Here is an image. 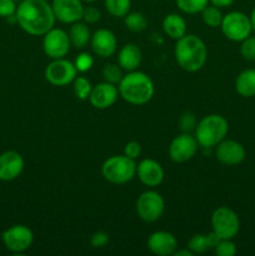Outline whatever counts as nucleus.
Here are the masks:
<instances>
[{
    "label": "nucleus",
    "instance_id": "1",
    "mask_svg": "<svg viewBox=\"0 0 255 256\" xmlns=\"http://www.w3.org/2000/svg\"><path fill=\"white\" fill-rule=\"evenodd\" d=\"M16 22L25 32L35 36L44 35L52 29L56 22L49 2L22 0L16 8Z\"/></svg>",
    "mask_w": 255,
    "mask_h": 256
},
{
    "label": "nucleus",
    "instance_id": "2",
    "mask_svg": "<svg viewBox=\"0 0 255 256\" xmlns=\"http://www.w3.org/2000/svg\"><path fill=\"white\" fill-rule=\"evenodd\" d=\"M175 60L188 72H199L208 59V48L202 39L194 34H185L176 40L174 49Z\"/></svg>",
    "mask_w": 255,
    "mask_h": 256
},
{
    "label": "nucleus",
    "instance_id": "3",
    "mask_svg": "<svg viewBox=\"0 0 255 256\" xmlns=\"http://www.w3.org/2000/svg\"><path fill=\"white\" fill-rule=\"evenodd\" d=\"M119 95L132 105H144L152 99L155 92L152 78L142 72H128L119 82Z\"/></svg>",
    "mask_w": 255,
    "mask_h": 256
},
{
    "label": "nucleus",
    "instance_id": "4",
    "mask_svg": "<svg viewBox=\"0 0 255 256\" xmlns=\"http://www.w3.org/2000/svg\"><path fill=\"white\" fill-rule=\"evenodd\" d=\"M229 132V122L222 115L204 116L195 126V138L202 149H212L225 139Z\"/></svg>",
    "mask_w": 255,
    "mask_h": 256
},
{
    "label": "nucleus",
    "instance_id": "5",
    "mask_svg": "<svg viewBox=\"0 0 255 256\" xmlns=\"http://www.w3.org/2000/svg\"><path fill=\"white\" fill-rule=\"evenodd\" d=\"M102 174L112 184H126L136 176V162L125 154L112 155L102 164Z\"/></svg>",
    "mask_w": 255,
    "mask_h": 256
},
{
    "label": "nucleus",
    "instance_id": "6",
    "mask_svg": "<svg viewBox=\"0 0 255 256\" xmlns=\"http://www.w3.org/2000/svg\"><path fill=\"white\" fill-rule=\"evenodd\" d=\"M220 28L224 36L235 42H242L252 32L250 16L242 12H230L224 15Z\"/></svg>",
    "mask_w": 255,
    "mask_h": 256
},
{
    "label": "nucleus",
    "instance_id": "7",
    "mask_svg": "<svg viewBox=\"0 0 255 256\" xmlns=\"http://www.w3.org/2000/svg\"><path fill=\"white\" fill-rule=\"evenodd\" d=\"M212 226L220 239H234L240 230L239 216L230 208L219 206L212 215Z\"/></svg>",
    "mask_w": 255,
    "mask_h": 256
},
{
    "label": "nucleus",
    "instance_id": "8",
    "mask_svg": "<svg viewBox=\"0 0 255 256\" xmlns=\"http://www.w3.org/2000/svg\"><path fill=\"white\" fill-rule=\"evenodd\" d=\"M165 210L164 198L154 190H146L136 200L138 216L145 222H154L162 218Z\"/></svg>",
    "mask_w": 255,
    "mask_h": 256
},
{
    "label": "nucleus",
    "instance_id": "9",
    "mask_svg": "<svg viewBox=\"0 0 255 256\" xmlns=\"http://www.w3.org/2000/svg\"><path fill=\"white\" fill-rule=\"evenodd\" d=\"M2 240L9 252L20 254L32 246L34 242V234L26 225H12L2 234Z\"/></svg>",
    "mask_w": 255,
    "mask_h": 256
},
{
    "label": "nucleus",
    "instance_id": "10",
    "mask_svg": "<svg viewBox=\"0 0 255 256\" xmlns=\"http://www.w3.org/2000/svg\"><path fill=\"white\" fill-rule=\"evenodd\" d=\"M78 70L74 62H69L65 58L52 59L50 64L45 68V79L55 86H65L75 80Z\"/></svg>",
    "mask_w": 255,
    "mask_h": 256
},
{
    "label": "nucleus",
    "instance_id": "11",
    "mask_svg": "<svg viewBox=\"0 0 255 256\" xmlns=\"http://www.w3.org/2000/svg\"><path fill=\"white\" fill-rule=\"evenodd\" d=\"M42 50L50 59H60L66 56L72 42L69 34L62 29L52 28L46 34L42 35Z\"/></svg>",
    "mask_w": 255,
    "mask_h": 256
},
{
    "label": "nucleus",
    "instance_id": "12",
    "mask_svg": "<svg viewBox=\"0 0 255 256\" xmlns=\"http://www.w3.org/2000/svg\"><path fill=\"white\" fill-rule=\"evenodd\" d=\"M199 142L190 132H182L172 140L169 146V156L174 162H185L192 159L198 152Z\"/></svg>",
    "mask_w": 255,
    "mask_h": 256
},
{
    "label": "nucleus",
    "instance_id": "13",
    "mask_svg": "<svg viewBox=\"0 0 255 256\" xmlns=\"http://www.w3.org/2000/svg\"><path fill=\"white\" fill-rule=\"evenodd\" d=\"M55 18L64 24H74L82 19V0H52Z\"/></svg>",
    "mask_w": 255,
    "mask_h": 256
},
{
    "label": "nucleus",
    "instance_id": "14",
    "mask_svg": "<svg viewBox=\"0 0 255 256\" xmlns=\"http://www.w3.org/2000/svg\"><path fill=\"white\" fill-rule=\"evenodd\" d=\"M215 156L222 164L234 166L242 164L246 156V152L242 144L236 140H222L216 145Z\"/></svg>",
    "mask_w": 255,
    "mask_h": 256
},
{
    "label": "nucleus",
    "instance_id": "15",
    "mask_svg": "<svg viewBox=\"0 0 255 256\" xmlns=\"http://www.w3.org/2000/svg\"><path fill=\"white\" fill-rule=\"evenodd\" d=\"M24 170V159L14 150H8L0 154V180L12 182Z\"/></svg>",
    "mask_w": 255,
    "mask_h": 256
},
{
    "label": "nucleus",
    "instance_id": "16",
    "mask_svg": "<svg viewBox=\"0 0 255 256\" xmlns=\"http://www.w3.org/2000/svg\"><path fill=\"white\" fill-rule=\"evenodd\" d=\"M118 95H119V89L116 88V85L102 82L92 86L89 102L95 109L104 110L115 104V102L118 100Z\"/></svg>",
    "mask_w": 255,
    "mask_h": 256
},
{
    "label": "nucleus",
    "instance_id": "17",
    "mask_svg": "<svg viewBox=\"0 0 255 256\" xmlns=\"http://www.w3.org/2000/svg\"><path fill=\"white\" fill-rule=\"evenodd\" d=\"M136 175L145 186L156 188L164 180V169L156 160L144 159L136 165Z\"/></svg>",
    "mask_w": 255,
    "mask_h": 256
},
{
    "label": "nucleus",
    "instance_id": "18",
    "mask_svg": "<svg viewBox=\"0 0 255 256\" xmlns=\"http://www.w3.org/2000/svg\"><path fill=\"white\" fill-rule=\"evenodd\" d=\"M148 249L158 256L174 255L178 250V240L169 232H155L148 239Z\"/></svg>",
    "mask_w": 255,
    "mask_h": 256
},
{
    "label": "nucleus",
    "instance_id": "19",
    "mask_svg": "<svg viewBox=\"0 0 255 256\" xmlns=\"http://www.w3.org/2000/svg\"><path fill=\"white\" fill-rule=\"evenodd\" d=\"M92 49L98 56H112L118 48V40L114 32L108 29H98L90 39Z\"/></svg>",
    "mask_w": 255,
    "mask_h": 256
},
{
    "label": "nucleus",
    "instance_id": "20",
    "mask_svg": "<svg viewBox=\"0 0 255 256\" xmlns=\"http://www.w3.org/2000/svg\"><path fill=\"white\" fill-rule=\"evenodd\" d=\"M118 62L125 72H134L142 62V50L136 44H125L118 55Z\"/></svg>",
    "mask_w": 255,
    "mask_h": 256
},
{
    "label": "nucleus",
    "instance_id": "21",
    "mask_svg": "<svg viewBox=\"0 0 255 256\" xmlns=\"http://www.w3.org/2000/svg\"><path fill=\"white\" fill-rule=\"evenodd\" d=\"M162 30L172 39H180L186 34V22L176 12L168 14L162 20Z\"/></svg>",
    "mask_w": 255,
    "mask_h": 256
},
{
    "label": "nucleus",
    "instance_id": "22",
    "mask_svg": "<svg viewBox=\"0 0 255 256\" xmlns=\"http://www.w3.org/2000/svg\"><path fill=\"white\" fill-rule=\"evenodd\" d=\"M235 90L242 98L255 96V69L242 70L235 80Z\"/></svg>",
    "mask_w": 255,
    "mask_h": 256
},
{
    "label": "nucleus",
    "instance_id": "23",
    "mask_svg": "<svg viewBox=\"0 0 255 256\" xmlns=\"http://www.w3.org/2000/svg\"><path fill=\"white\" fill-rule=\"evenodd\" d=\"M69 38L72 46H75L76 49H84L90 42L92 32L85 22H76L72 24V28L69 30Z\"/></svg>",
    "mask_w": 255,
    "mask_h": 256
},
{
    "label": "nucleus",
    "instance_id": "24",
    "mask_svg": "<svg viewBox=\"0 0 255 256\" xmlns=\"http://www.w3.org/2000/svg\"><path fill=\"white\" fill-rule=\"evenodd\" d=\"M108 12L115 18H124L130 12L132 0H104Z\"/></svg>",
    "mask_w": 255,
    "mask_h": 256
},
{
    "label": "nucleus",
    "instance_id": "25",
    "mask_svg": "<svg viewBox=\"0 0 255 256\" xmlns=\"http://www.w3.org/2000/svg\"><path fill=\"white\" fill-rule=\"evenodd\" d=\"M124 22L128 29H129L130 32H144L148 26L146 18H145V15L142 14V12H129V14L125 15Z\"/></svg>",
    "mask_w": 255,
    "mask_h": 256
},
{
    "label": "nucleus",
    "instance_id": "26",
    "mask_svg": "<svg viewBox=\"0 0 255 256\" xmlns=\"http://www.w3.org/2000/svg\"><path fill=\"white\" fill-rule=\"evenodd\" d=\"M224 15L220 12V8L214 5H206L202 12V19L205 25L210 28H218L222 25Z\"/></svg>",
    "mask_w": 255,
    "mask_h": 256
},
{
    "label": "nucleus",
    "instance_id": "27",
    "mask_svg": "<svg viewBox=\"0 0 255 256\" xmlns=\"http://www.w3.org/2000/svg\"><path fill=\"white\" fill-rule=\"evenodd\" d=\"M175 2L185 14H198L202 12L206 5H209V0H175Z\"/></svg>",
    "mask_w": 255,
    "mask_h": 256
},
{
    "label": "nucleus",
    "instance_id": "28",
    "mask_svg": "<svg viewBox=\"0 0 255 256\" xmlns=\"http://www.w3.org/2000/svg\"><path fill=\"white\" fill-rule=\"evenodd\" d=\"M74 94L79 100H88L92 94V82L84 76H76L74 82Z\"/></svg>",
    "mask_w": 255,
    "mask_h": 256
},
{
    "label": "nucleus",
    "instance_id": "29",
    "mask_svg": "<svg viewBox=\"0 0 255 256\" xmlns=\"http://www.w3.org/2000/svg\"><path fill=\"white\" fill-rule=\"evenodd\" d=\"M188 249L192 252V254H202V252L212 250L208 239V234H196L190 239L188 244Z\"/></svg>",
    "mask_w": 255,
    "mask_h": 256
},
{
    "label": "nucleus",
    "instance_id": "30",
    "mask_svg": "<svg viewBox=\"0 0 255 256\" xmlns=\"http://www.w3.org/2000/svg\"><path fill=\"white\" fill-rule=\"evenodd\" d=\"M102 76H104L105 82H110V84L119 85L124 74H122V69L120 68V65L108 64L102 69Z\"/></svg>",
    "mask_w": 255,
    "mask_h": 256
},
{
    "label": "nucleus",
    "instance_id": "31",
    "mask_svg": "<svg viewBox=\"0 0 255 256\" xmlns=\"http://www.w3.org/2000/svg\"><path fill=\"white\" fill-rule=\"evenodd\" d=\"M240 55L248 62H255V35H249L240 45Z\"/></svg>",
    "mask_w": 255,
    "mask_h": 256
},
{
    "label": "nucleus",
    "instance_id": "32",
    "mask_svg": "<svg viewBox=\"0 0 255 256\" xmlns=\"http://www.w3.org/2000/svg\"><path fill=\"white\" fill-rule=\"evenodd\" d=\"M218 256H234L236 254V245L232 239H222L214 249Z\"/></svg>",
    "mask_w": 255,
    "mask_h": 256
},
{
    "label": "nucleus",
    "instance_id": "33",
    "mask_svg": "<svg viewBox=\"0 0 255 256\" xmlns=\"http://www.w3.org/2000/svg\"><path fill=\"white\" fill-rule=\"evenodd\" d=\"M78 72H86L94 65V58L89 52H80L74 62Z\"/></svg>",
    "mask_w": 255,
    "mask_h": 256
},
{
    "label": "nucleus",
    "instance_id": "34",
    "mask_svg": "<svg viewBox=\"0 0 255 256\" xmlns=\"http://www.w3.org/2000/svg\"><path fill=\"white\" fill-rule=\"evenodd\" d=\"M179 125L182 132H190L192 130H195L196 119H195L194 114H192V112H184L182 115V118L179 119Z\"/></svg>",
    "mask_w": 255,
    "mask_h": 256
},
{
    "label": "nucleus",
    "instance_id": "35",
    "mask_svg": "<svg viewBox=\"0 0 255 256\" xmlns=\"http://www.w3.org/2000/svg\"><path fill=\"white\" fill-rule=\"evenodd\" d=\"M16 2L15 0H0V16L9 18L16 12Z\"/></svg>",
    "mask_w": 255,
    "mask_h": 256
},
{
    "label": "nucleus",
    "instance_id": "36",
    "mask_svg": "<svg viewBox=\"0 0 255 256\" xmlns=\"http://www.w3.org/2000/svg\"><path fill=\"white\" fill-rule=\"evenodd\" d=\"M102 18V14H100V10L98 8L94 6H88L84 8V12H82V20L88 24H95L98 22Z\"/></svg>",
    "mask_w": 255,
    "mask_h": 256
},
{
    "label": "nucleus",
    "instance_id": "37",
    "mask_svg": "<svg viewBox=\"0 0 255 256\" xmlns=\"http://www.w3.org/2000/svg\"><path fill=\"white\" fill-rule=\"evenodd\" d=\"M109 242V234L105 232H96L92 235V239H90V244L95 249H99V248H104L105 245Z\"/></svg>",
    "mask_w": 255,
    "mask_h": 256
},
{
    "label": "nucleus",
    "instance_id": "38",
    "mask_svg": "<svg viewBox=\"0 0 255 256\" xmlns=\"http://www.w3.org/2000/svg\"><path fill=\"white\" fill-rule=\"evenodd\" d=\"M124 154L130 159H138L142 154V145L138 142H129L124 146Z\"/></svg>",
    "mask_w": 255,
    "mask_h": 256
},
{
    "label": "nucleus",
    "instance_id": "39",
    "mask_svg": "<svg viewBox=\"0 0 255 256\" xmlns=\"http://www.w3.org/2000/svg\"><path fill=\"white\" fill-rule=\"evenodd\" d=\"M234 2L235 0H209V2H212V5L220 8V9H222V8L232 6V5L234 4Z\"/></svg>",
    "mask_w": 255,
    "mask_h": 256
},
{
    "label": "nucleus",
    "instance_id": "40",
    "mask_svg": "<svg viewBox=\"0 0 255 256\" xmlns=\"http://www.w3.org/2000/svg\"><path fill=\"white\" fill-rule=\"evenodd\" d=\"M175 256H192V252H190L189 249H184V250H176V252H174Z\"/></svg>",
    "mask_w": 255,
    "mask_h": 256
},
{
    "label": "nucleus",
    "instance_id": "41",
    "mask_svg": "<svg viewBox=\"0 0 255 256\" xmlns=\"http://www.w3.org/2000/svg\"><path fill=\"white\" fill-rule=\"evenodd\" d=\"M250 22H252V30L255 32V6L252 8V14H250Z\"/></svg>",
    "mask_w": 255,
    "mask_h": 256
},
{
    "label": "nucleus",
    "instance_id": "42",
    "mask_svg": "<svg viewBox=\"0 0 255 256\" xmlns=\"http://www.w3.org/2000/svg\"><path fill=\"white\" fill-rule=\"evenodd\" d=\"M82 2H96V0H82Z\"/></svg>",
    "mask_w": 255,
    "mask_h": 256
},
{
    "label": "nucleus",
    "instance_id": "43",
    "mask_svg": "<svg viewBox=\"0 0 255 256\" xmlns=\"http://www.w3.org/2000/svg\"><path fill=\"white\" fill-rule=\"evenodd\" d=\"M15 2H20V0H15Z\"/></svg>",
    "mask_w": 255,
    "mask_h": 256
},
{
    "label": "nucleus",
    "instance_id": "44",
    "mask_svg": "<svg viewBox=\"0 0 255 256\" xmlns=\"http://www.w3.org/2000/svg\"><path fill=\"white\" fill-rule=\"evenodd\" d=\"M45 2H49V0H45Z\"/></svg>",
    "mask_w": 255,
    "mask_h": 256
}]
</instances>
